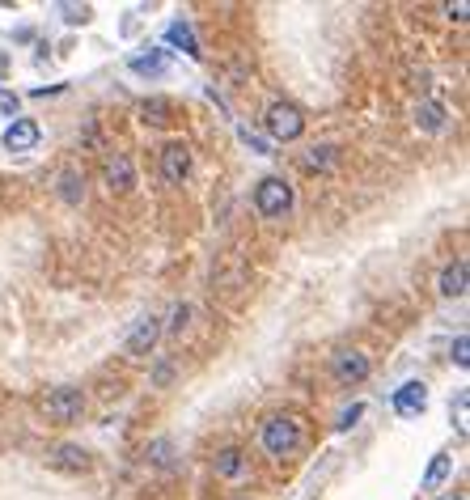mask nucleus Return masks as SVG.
Returning a JSON list of instances; mask_svg holds the SVG:
<instances>
[{"instance_id":"obj_1","label":"nucleus","mask_w":470,"mask_h":500,"mask_svg":"<svg viewBox=\"0 0 470 500\" xmlns=\"http://www.w3.org/2000/svg\"><path fill=\"white\" fill-rule=\"evenodd\" d=\"M259 441H263V453H272V458H289V453L301 450L306 428H301V419H297V416H289V411H276V416L263 419Z\"/></svg>"},{"instance_id":"obj_2","label":"nucleus","mask_w":470,"mask_h":500,"mask_svg":"<svg viewBox=\"0 0 470 500\" xmlns=\"http://www.w3.org/2000/svg\"><path fill=\"white\" fill-rule=\"evenodd\" d=\"M292 182H284V178H263L259 187H255V208H259V216H267V221H284L292 212Z\"/></svg>"},{"instance_id":"obj_3","label":"nucleus","mask_w":470,"mask_h":500,"mask_svg":"<svg viewBox=\"0 0 470 500\" xmlns=\"http://www.w3.org/2000/svg\"><path fill=\"white\" fill-rule=\"evenodd\" d=\"M369 373H373V360H369V352H360V348H340V352L331 356L335 386H360V382H369Z\"/></svg>"},{"instance_id":"obj_4","label":"nucleus","mask_w":470,"mask_h":500,"mask_svg":"<svg viewBox=\"0 0 470 500\" xmlns=\"http://www.w3.org/2000/svg\"><path fill=\"white\" fill-rule=\"evenodd\" d=\"M263 123H267V131H272V140H297L301 131H306V114H301V106L297 102H272L267 106V114H263Z\"/></svg>"},{"instance_id":"obj_5","label":"nucleus","mask_w":470,"mask_h":500,"mask_svg":"<svg viewBox=\"0 0 470 500\" xmlns=\"http://www.w3.org/2000/svg\"><path fill=\"white\" fill-rule=\"evenodd\" d=\"M85 411V390L81 386H55L43 399V416L55 419V424H72V419H81Z\"/></svg>"},{"instance_id":"obj_6","label":"nucleus","mask_w":470,"mask_h":500,"mask_svg":"<svg viewBox=\"0 0 470 500\" xmlns=\"http://www.w3.org/2000/svg\"><path fill=\"white\" fill-rule=\"evenodd\" d=\"M102 182H106V191L111 195H128L131 187H136V165H131L128 153H106L102 157Z\"/></svg>"},{"instance_id":"obj_7","label":"nucleus","mask_w":470,"mask_h":500,"mask_svg":"<svg viewBox=\"0 0 470 500\" xmlns=\"http://www.w3.org/2000/svg\"><path fill=\"white\" fill-rule=\"evenodd\" d=\"M162 178L174 182V187H182L191 178V145L187 140H170L162 148Z\"/></svg>"},{"instance_id":"obj_8","label":"nucleus","mask_w":470,"mask_h":500,"mask_svg":"<svg viewBox=\"0 0 470 500\" xmlns=\"http://www.w3.org/2000/svg\"><path fill=\"white\" fill-rule=\"evenodd\" d=\"M47 462L55 470H64V475H81V470L94 467L89 450H85V445H77V441H60V445H51V450H47Z\"/></svg>"},{"instance_id":"obj_9","label":"nucleus","mask_w":470,"mask_h":500,"mask_svg":"<svg viewBox=\"0 0 470 500\" xmlns=\"http://www.w3.org/2000/svg\"><path fill=\"white\" fill-rule=\"evenodd\" d=\"M157 339H162V323H157L153 314H145L140 323L131 326V335L123 339V352L128 356H148L153 348H157Z\"/></svg>"},{"instance_id":"obj_10","label":"nucleus","mask_w":470,"mask_h":500,"mask_svg":"<svg viewBox=\"0 0 470 500\" xmlns=\"http://www.w3.org/2000/svg\"><path fill=\"white\" fill-rule=\"evenodd\" d=\"M38 123L34 119H13L9 128H4V136H0V145L9 148V153H26V148H38Z\"/></svg>"},{"instance_id":"obj_11","label":"nucleus","mask_w":470,"mask_h":500,"mask_svg":"<svg viewBox=\"0 0 470 500\" xmlns=\"http://www.w3.org/2000/svg\"><path fill=\"white\" fill-rule=\"evenodd\" d=\"M390 403H394V411L407 419L420 416L424 407H428V386H424V382H403V386L390 394Z\"/></svg>"},{"instance_id":"obj_12","label":"nucleus","mask_w":470,"mask_h":500,"mask_svg":"<svg viewBox=\"0 0 470 500\" xmlns=\"http://www.w3.org/2000/svg\"><path fill=\"white\" fill-rule=\"evenodd\" d=\"M437 292L445 297V301H457V297H466V263H462V258H454V263H445V267H441Z\"/></svg>"},{"instance_id":"obj_13","label":"nucleus","mask_w":470,"mask_h":500,"mask_svg":"<svg viewBox=\"0 0 470 500\" xmlns=\"http://www.w3.org/2000/svg\"><path fill=\"white\" fill-rule=\"evenodd\" d=\"M445 123H449V106H445V102H437V97L420 102V111H415V128L428 131V136H437V131H445Z\"/></svg>"},{"instance_id":"obj_14","label":"nucleus","mask_w":470,"mask_h":500,"mask_svg":"<svg viewBox=\"0 0 470 500\" xmlns=\"http://www.w3.org/2000/svg\"><path fill=\"white\" fill-rule=\"evenodd\" d=\"M246 467V453L238 445H225V450L212 458V470H216V479H238Z\"/></svg>"},{"instance_id":"obj_15","label":"nucleus","mask_w":470,"mask_h":500,"mask_svg":"<svg viewBox=\"0 0 470 500\" xmlns=\"http://www.w3.org/2000/svg\"><path fill=\"white\" fill-rule=\"evenodd\" d=\"M165 38H170V47L187 51L191 60H199V55H204V51H199V38H195V30H191V21H170Z\"/></svg>"},{"instance_id":"obj_16","label":"nucleus","mask_w":470,"mask_h":500,"mask_svg":"<svg viewBox=\"0 0 470 500\" xmlns=\"http://www.w3.org/2000/svg\"><path fill=\"white\" fill-rule=\"evenodd\" d=\"M140 119L153 123V128H165V123L174 119V102H170V97H145V102H140Z\"/></svg>"},{"instance_id":"obj_17","label":"nucleus","mask_w":470,"mask_h":500,"mask_svg":"<svg viewBox=\"0 0 470 500\" xmlns=\"http://www.w3.org/2000/svg\"><path fill=\"white\" fill-rule=\"evenodd\" d=\"M55 191H60V199H64V204H72V208H77V204L85 199V174H81V170H64V174H60V182H55Z\"/></svg>"},{"instance_id":"obj_18","label":"nucleus","mask_w":470,"mask_h":500,"mask_svg":"<svg viewBox=\"0 0 470 500\" xmlns=\"http://www.w3.org/2000/svg\"><path fill=\"white\" fill-rule=\"evenodd\" d=\"M449 470H454V458L449 453H437L432 462H428V470H424V492H432V487H441L445 479H449Z\"/></svg>"},{"instance_id":"obj_19","label":"nucleus","mask_w":470,"mask_h":500,"mask_svg":"<svg viewBox=\"0 0 470 500\" xmlns=\"http://www.w3.org/2000/svg\"><path fill=\"white\" fill-rule=\"evenodd\" d=\"M131 72H140V77H162V72H165V55H162V51L131 55Z\"/></svg>"},{"instance_id":"obj_20","label":"nucleus","mask_w":470,"mask_h":500,"mask_svg":"<svg viewBox=\"0 0 470 500\" xmlns=\"http://www.w3.org/2000/svg\"><path fill=\"white\" fill-rule=\"evenodd\" d=\"M301 165H306V170H331V165H335V148H331V145H314L306 157H301Z\"/></svg>"},{"instance_id":"obj_21","label":"nucleus","mask_w":470,"mask_h":500,"mask_svg":"<svg viewBox=\"0 0 470 500\" xmlns=\"http://www.w3.org/2000/svg\"><path fill=\"white\" fill-rule=\"evenodd\" d=\"M170 450H174V445L162 436V441H153V445L145 450V458H148V462H157V467H170V462H174V458H170Z\"/></svg>"},{"instance_id":"obj_22","label":"nucleus","mask_w":470,"mask_h":500,"mask_svg":"<svg viewBox=\"0 0 470 500\" xmlns=\"http://www.w3.org/2000/svg\"><path fill=\"white\" fill-rule=\"evenodd\" d=\"M17 111H21V97L13 89H0V119H17Z\"/></svg>"},{"instance_id":"obj_23","label":"nucleus","mask_w":470,"mask_h":500,"mask_svg":"<svg viewBox=\"0 0 470 500\" xmlns=\"http://www.w3.org/2000/svg\"><path fill=\"white\" fill-rule=\"evenodd\" d=\"M191 323V306L187 301H179L174 306V314H170V335H182V326Z\"/></svg>"},{"instance_id":"obj_24","label":"nucleus","mask_w":470,"mask_h":500,"mask_svg":"<svg viewBox=\"0 0 470 500\" xmlns=\"http://www.w3.org/2000/svg\"><path fill=\"white\" fill-rule=\"evenodd\" d=\"M466 411H470V394H466V390H457V399H454V424H457V433H462V436H466Z\"/></svg>"},{"instance_id":"obj_25","label":"nucleus","mask_w":470,"mask_h":500,"mask_svg":"<svg viewBox=\"0 0 470 500\" xmlns=\"http://www.w3.org/2000/svg\"><path fill=\"white\" fill-rule=\"evenodd\" d=\"M466 348H470V339H466V335H457V339H454V365H457V369H470Z\"/></svg>"},{"instance_id":"obj_26","label":"nucleus","mask_w":470,"mask_h":500,"mask_svg":"<svg viewBox=\"0 0 470 500\" xmlns=\"http://www.w3.org/2000/svg\"><path fill=\"white\" fill-rule=\"evenodd\" d=\"M360 416H365V407H360V403H352V407H348V411L340 416V424H335V428H340V433H348V428H352V424H357Z\"/></svg>"},{"instance_id":"obj_27","label":"nucleus","mask_w":470,"mask_h":500,"mask_svg":"<svg viewBox=\"0 0 470 500\" xmlns=\"http://www.w3.org/2000/svg\"><path fill=\"white\" fill-rule=\"evenodd\" d=\"M64 21H72V26H77V21H89V9H77V4H64Z\"/></svg>"},{"instance_id":"obj_28","label":"nucleus","mask_w":470,"mask_h":500,"mask_svg":"<svg viewBox=\"0 0 470 500\" xmlns=\"http://www.w3.org/2000/svg\"><path fill=\"white\" fill-rule=\"evenodd\" d=\"M242 140H246V145H250V148H255V153H272V148H267V140H263V136H255V131H250V128L242 131Z\"/></svg>"},{"instance_id":"obj_29","label":"nucleus","mask_w":470,"mask_h":500,"mask_svg":"<svg viewBox=\"0 0 470 500\" xmlns=\"http://www.w3.org/2000/svg\"><path fill=\"white\" fill-rule=\"evenodd\" d=\"M445 13L454 17V21H466V13H470V4H466V0H457V4H445Z\"/></svg>"},{"instance_id":"obj_30","label":"nucleus","mask_w":470,"mask_h":500,"mask_svg":"<svg viewBox=\"0 0 470 500\" xmlns=\"http://www.w3.org/2000/svg\"><path fill=\"white\" fill-rule=\"evenodd\" d=\"M170 377H174V369H170V365H157V373H153V382H157V386H165Z\"/></svg>"},{"instance_id":"obj_31","label":"nucleus","mask_w":470,"mask_h":500,"mask_svg":"<svg viewBox=\"0 0 470 500\" xmlns=\"http://www.w3.org/2000/svg\"><path fill=\"white\" fill-rule=\"evenodd\" d=\"M454 500H466V492H457V496H454Z\"/></svg>"}]
</instances>
